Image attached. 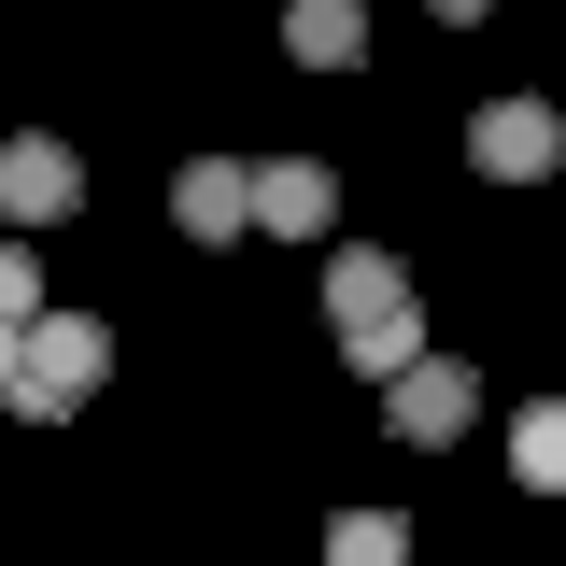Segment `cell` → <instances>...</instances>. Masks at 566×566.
Listing matches in <instances>:
<instances>
[{
    "mask_svg": "<svg viewBox=\"0 0 566 566\" xmlns=\"http://www.w3.org/2000/svg\"><path fill=\"white\" fill-rule=\"evenodd\" d=\"M99 368H114V326L99 312H29V368H14V411H85L99 397Z\"/></svg>",
    "mask_w": 566,
    "mask_h": 566,
    "instance_id": "cell-1",
    "label": "cell"
},
{
    "mask_svg": "<svg viewBox=\"0 0 566 566\" xmlns=\"http://www.w3.org/2000/svg\"><path fill=\"white\" fill-rule=\"evenodd\" d=\"M85 212V156L57 128H0V227H57Z\"/></svg>",
    "mask_w": 566,
    "mask_h": 566,
    "instance_id": "cell-2",
    "label": "cell"
},
{
    "mask_svg": "<svg viewBox=\"0 0 566 566\" xmlns=\"http://www.w3.org/2000/svg\"><path fill=\"white\" fill-rule=\"evenodd\" d=\"M468 411H482V368H468V354H411V368L382 382V424L424 439V453H439V439H468Z\"/></svg>",
    "mask_w": 566,
    "mask_h": 566,
    "instance_id": "cell-3",
    "label": "cell"
},
{
    "mask_svg": "<svg viewBox=\"0 0 566 566\" xmlns=\"http://www.w3.org/2000/svg\"><path fill=\"white\" fill-rule=\"evenodd\" d=\"M553 156H566L553 99H482V114H468V170H495V185H538Z\"/></svg>",
    "mask_w": 566,
    "mask_h": 566,
    "instance_id": "cell-4",
    "label": "cell"
},
{
    "mask_svg": "<svg viewBox=\"0 0 566 566\" xmlns=\"http://www.w3.org/2000/svg\"><path fill=\"white\" fill-rule=\"evenodd\" d=\"M170 227H185V241H241V227H255V156H199V170H170Z\"/></svg>",
    "mask_w": 566,
    "mask_h": 566,
    "instance_id": "cell-5",
    "label": "cell"
},
{
    "mask_svg": "<svg viewBox=\"0 0 566 566\" xmlns=\"http://www.w3.org/2000/svg\"><path fill=\"white\" fill-rule=\"evenodd\" d=\"M255 227H270V241H326V227H340V170H326V156H270V170H255Z\"/></svg>",
    "mask_w": 566,
    "mask_h": 566,
    "instance_id": "cell-6",
    "label": "cell"
},
{
    "mask_svg": "<svg viewBox=\"0 0 566 566\" xmlns=\"http://www.w3.org/2000/svg\"><path fill=\"white\" fill-rule=\"evenodd\" d=\"M411 297V270L382 255V241H354V255H326V326H368V312H397Z\"/></svg>",
    "mask_w": 566,
    "mask_h": 566,
    "instance_id": "cell-7",
    "label": "cell"
},
{
    "mask_svg": "<svg viewBox=\"0 0 566 566\" xmlns=\"http://www.w3.org/2000/svg\"><path fill=\"white\" fill-rule=\"evenodd\" d=\"M283 43H297V71H354L368 57V0H297Z\"/></svg>",
    "mask_w": 566,
    "mask_h": 566,
    "instance_id": "cell-8",
    "label": "cell"
},
{
    "mask_svg": "<svg viewBox=\"0 0 566 566\" xmlns=\"http://www.w3.org/2000/svg\"><path fill=\"white\" fill-rule=\"evenodd\" d=\"M411 354H424V297H397V312H368V326H340V368H354V382H397Z\"/></svg>",
    "mask_w": 566,
    "mask_h": 566,
    "instance_id": "cell-9",
    "label": "cell"
},
{
    "mask_svg": "<svg viewBox=\"0 0 566 566\" xmlns=\"http://www.w3.org/2000/svg\"><path fill=\"white\" fill-rule=\"evenodd\" d=\"M510 468L538 495H566V397H538V411H510Z\"/></svg>",
    "mask_w": 566,
    "mask_h": 566,
    "instance_id": "cell-10",
    "label": "cell"
},
{
    "mask_svg": "<svg viewBox=\"0 0 566 566\" xmlns=\"http://www.w3.org/2000/svg\"><path fill=\"white\" fill-rule=\"evenodd\" d=\"M326 566H411V524L397 510H340L326 524Z\"/></svg>",
    "mask_w": 566,
    "mask_h": 566,
    "instance_id": "cell-11",
    "label": "cell"
},
{
    "mask_svg": "<svg viewBox=\"0 0 566 566\" xmlns=\"http://www.w3.org/2000/svg\"><path fill=\"white\" fill-rule=\"evenodd\" d=\"M43 312V270H29V241H0V326H29Z\"/></svg>",
    "mask_w": 566,
    "mask_h": 566,
    "instance_id": "cell-12",
    "label": "cell"
},
{
    "mask_svg": "<svg viewBox=\"0 0 566 566\" xmlns=\"http://www.w3.org/2000/svg\"><path fill=\"white\" fill-rule=\"evenodd\" d=\"M14 368H29V326H0V397H14Z\"/></svg>",
    "mask_w": 566,
    "mask_h": 566,
    "instance_id": "cell-13",
    "label": "cell"
},
{
    "mask_svg": "<svg viewBox=\"0 0 566 566\" xmlns=\"http://www.w3.org/2000/svg\"><path fill=\"white\" fill-rule=\"evenodd\" d=\"M424 14H453V29H468V14H495V0H424Z\"/></svg>",
    "mask_w": 566,
    "mask_h": 566,
    "instance_id": "cell-14",
    "label": "cell"
}]
</instances>
